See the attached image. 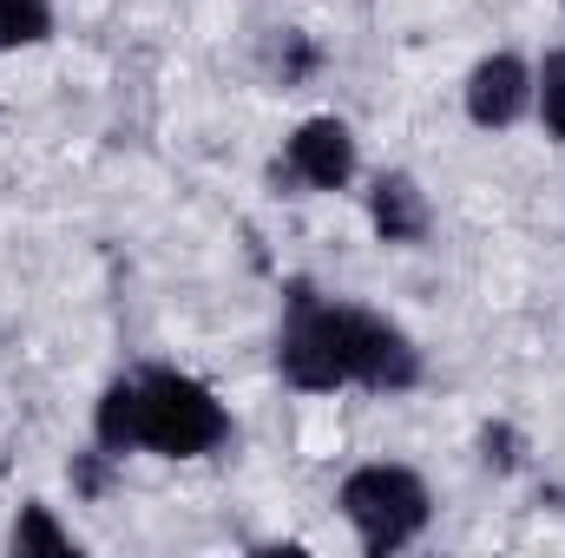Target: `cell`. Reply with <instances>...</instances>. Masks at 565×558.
Segmentation results:
<instances>
[{"label":"cell","mask_w":565,"mask_h":558,"mask_svg":"<svg viewBox=\"0 0 565 558\" xmlns=\"http://www.w3.org/2000/svg\"><path fill=\"white\" fill-rule=\"evenodd\" d=\"M520 453H526L520 427H507V420H487V427H480V466H487V473H513Z\"/></svg>","instance_id":"obj_11"},{"label":"cell","mask_w":565,"mask_h":558,"mask_svg":"<svg viewBox=\"0 0 565 558\" xmlns=\"http://www.w3.org/2000/svg\"><path fill=\"white\" fill-rule=\"evenodd\" d=\"M526 106H533V73H526L520 53H487V60L467 73V119H473L480 132L520 126Z\"/></svg>","instance_id":"obj_5"},{"label":"cell","mask_w":565,"mask_h":558,"mask_svg":"<svg viewBox=\"0 0 565 558\" xmlns=\"http://www.w3.org/2000/svg\"><path fill=\"white\" fill-rule=\"evenodd\" d=\"M7 546L13 552H53V558H79V539L33 500V506H20V519H13V533H7Z\"/></svg>","instance_id":"obj_7"},{"label":"cell","mask_w":565,"mask_h":558,"mask_svg":"<svg viewBox=\"0 0 565 558\" xmlns=\"http://www.w3.org/2000/svg\"><path fill=\"white\" fill-rule=\"evenodd\" d=\"M349 178H355V132L335 112L302 119L289 132V144H282V158H277V184L289 197H302V191H342Z\"/></svg>","instance_id":"obj_4"},{"label":"cell","mask_w":565,"mask_h":558,"mask_svg":"<svg viewBox=\"0 0 565 558\" xmlns=\"http://www.w3.org/2000/svg\"><path fill=\"white\" fill-rule=\"evenodd\" d=\"M53 40V0H0V53Z\"/></svg>","instance_id":"obj_9"},{"label":"cell","mask_w":565,"mask_h":558,"mask_svg":"<svg viewBox=\"0 0 565 558\" xmlns=\"http://www.w3.org/2000/svg\"><path fill=\"white\" fill-rule=\"evenodd\" d=\"M316 66H322V46H316L302 26H277V40H270V73H277L282 86H302Z\"/></svg>","instance_id":"obj_10"},{"label":"cell","mask_w":565,"mask_h":558,"mask_svg":"<svg viewBox=\"0 0 565 558\" xmlns=\"http://www.w3.org/2000/svg\"><path fill=\"white\" fill-rule=\"evenodd\" d=\"M277 368L302 395L369 388V395H408L422 382V348L375 309L322 302L309 282H289V315L277 335Z\"/></svg>","instance_id":"obj_1"},{"label":"cell","mask_w":565,"mask_h":558,"mask_svg":"<svg viewBox=\"0 0 565 558\" xmlns=\"http://www.w3.org/2000/svg\"><path fill=\"white\" fill-rule=\"evenodd\" d=\"M93 440L106 453H164V460H204L231 440V415L224 401L178 375V368H139V375H119L99 408H93Z\"/></svg>","instance_id":"obj_2"},{"label":"cell","mask_w":565,"mask_h":558,"mask_svg":"<svg viewBox=\"0 0 565 558\" xmlns=\"http://www.w3.org/2000/svg\"><path fill=\"white\" fill-rule=\"evenodd\" d=\"M342 519L355 526L362 552L369 558H388L402 546H415L434 519V493L415 466H395V460H375V466H355L342 480Z\"/></svg>","instance_id":"obj_3"},{"label":"cell","mask_w":565,"mask_h":558,"mask_svg":"<svg viewBox=\"0 0 565 558\" xmlns=\"http://www.w3.org/2000/svg\"><path fill=\"white\" fill-rule=\"evenodd\" d=\"M113 460H119V453H106V447H93V453H73V466H66L73 493H79V500H99V493L113 486Z\"/></svg>","instance_id":"obj_12"},{"label":"cell","mask_w":565,"mask_h":558,"mask_svg":"<svg viewBox=\"0 0 565 558\" xmlns=\"http://www.w3.org/2000/svg\"><path fill=\"white\" fill-rule=\"evenodd\" d=\"M369 217L382 230V244H422L434 230V211H427V191L408 171H382L375 191H369Z\"/></svg>","instance_id":"obj_6"},{"label":"cell","mask_w":565,"mask_h":558,"mask_svg":"<svg viewBox=\"0 0 565 558\" xmlns=\"http://www.w3.org/2000/svg\"><path fill=\"white\" fill-rule=\"evenodd\" d=\"M533 112H540L546 139L565 144V46H553L540 60V73H533Z\"/></svg>","instance_id":"obj_8"}]
</instances>
